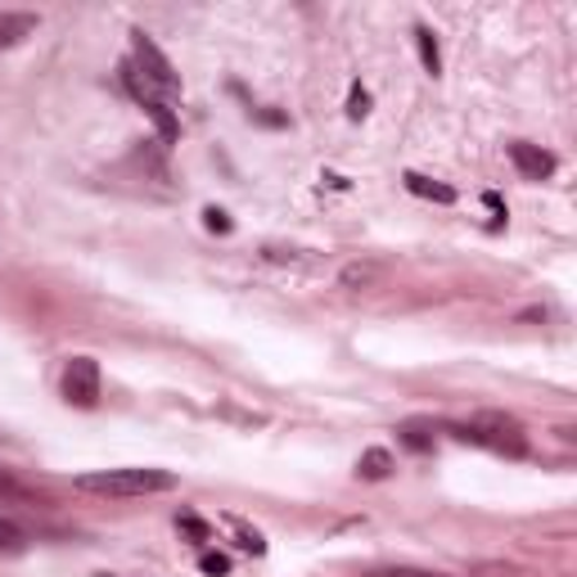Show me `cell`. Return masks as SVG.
Instances as JSON below:
<instances>
[{
	"label": "cell",
	"mask_w": 577,
	"mask_h": 577,
	"mask_svg": "<svg viewBox=\"0 0 577 577\" xmlns=\"http://www.w3.org/2000/svg\"><path fill=\"white\" fill-rule=\"evenodd\" d=\"M77 488L90 497H113V501H131V497H159L176 488V473L167 469H95V473H77Z\"/></svg>",
	"instance_id": "obj_1"
},
{
	"label": "cell",
	"mask_w": 577,
	"mask_h": 577,
	"mask_svg": "<svg viewBox=\"0 0 577 577\" xmlns=\"http://www.w3.org/2000/svg\"><path fill=\"white\" fill-rule=\"evenodd\" d=\"M451 433H456V438H465V443L492 447V451H510V456H523V451H527L519 420H510V415H501V411H483V415H473L469 424H456Z\"/></svg>",
	"instance_id": "obj_2"
},
{
	"label": "cell",
	"mask_w": 577,
	"mask_h": 577,
	"mask_svg": "<svg viewBox=\"0 0 577 577\" xmlns=\"http://www.w3.org/2000/svg\"><path fill=\"white\" fill-rule=\"evenodd\" d=\"M131 51H135V73L150 81L154 90H163V95H181V77H176V68L167 64V55L159 51V45L144 36L140 28L131 32Z\"/></svg>",
	"instance_id": "obj_3"
},
{
	"label": "cell",
	"mask_w": 577,
	"mask_h": 577,
	"mask_svg": "<svg viewBox=\"0 0 577 577\" xmlns=\"http://www.w3.org/2000/svg\"><path fill=\"white\" fill-rule=\"evenodd\" d=\"M64 398L81 411H90L95 402H100V366H95L90 357H73L68 370H64Z\"/></svg>",
	"instance_id": "obj_4"
},
{
	"label": "cell",
	"mask_w": 577,
	"mask_h": 577,
	"mask_svg": "<svg viewBox=\"0 0 577 577\" xmlns=\"http://www.w3.org/2000/svg\"><path fill=\"white\" fill-rule=\"evenodd\" d=\"M510 163L519 167L523 181H546L555 172V154H546L542 144H527V140H514L510 144Z\"/></svg>",
	"instance_id": "obj_5"
},
{
	"label": "cell",
	"mask_w": 577,
	"mask_h": 577,
	"mask_svg": "<svg viewBox=\"0 0 577 577\" xmlns=\"http://www.w3.org/2000/svg\"><path fill=\"white\" fill-rule=\"evenodd\" d=\"M402 181H406L411 195H420V199H433V204H456V189H451V185H443V181H428V176H420V172H406Z\"/></svg>",
	"instance_id": "obj_6"
},
{
	"label": "cell",
	"mask_w": 577,
	"mask_h": 577,
	"mask_svg": "<svg viewBox=\"0 0 577 577\" xmlns=\"http://www.w3.org/2000/svg\"><path fill=\"white\" fill-rule=\"evenodd\" d=\"M36 32V14H0V51H10V45H19L23 36Z\"/></svg>",
	"instance_id": "obj_7"
},
{
	"label": "cell",
	"mask_w": 577,
	"mask_h": 577,
	"mask_svg": "<svg viewBox=\"0 0 577 577\" xmlns=\"http://www.w3.org/2000/svg\"><path fill=\"white\" fill-rule=\"evenodd\" d=\"M415 45H420V64H424V73L438 77V73H443V51H438V41H433V32H428L424 23H415Z\"/></svg>",
	"instance_id": "obj_8"
},
{
	"label": "cell",
	"mask_w": 577,
	"mask_h": 577,
	"mask_svg": "<svg viewBox=\"0 0 577 577\" xmlns=\"http://www.w3.org/2000/svg\"><path fill=\"white\" fill-rule=\"evenodd\" d=\"M389 469H393V456L383 451V447H370V451L357 460V473H361V478H370V483H379V478H389Z\"/></svg>",
	"instance_id": "obj_9"
},
{
	"label": "cell",
	"mask_w": 577,
	"mask_h": 577,
	"mask_svg": "<svg viewBox=\"0 0 577 577\" xmlns=\"http://www.w3.org/2000/svg\"><path fill=\"white\" fill-rule=\"evenodd\" d=\"M144 109H150V118H154V127H159V135L163 140H176V118H172V109H167V100H159V95H154V100H144Z\"/></svg>",
	"instance_id": "obj_10"
},
{
	"label": "cell",
	"mask_w": 577,
	"mask_h": 577,
	"mask_svg": "<svg viewBox=\"0 0 577 577\" xmlns=\"http://www.w3.org/2000/svg\"><path fill=\"white\" fill-rule=\"evenodd\" d=\"M28 546V533L14 523V519H0V551H23Z\"/></svg>",
	"instance_id": "obj_11"
},
{
	"label": "cell",
	"mask_w": 577,
	"mask_h": 577,
	"mask_svg": "<svg viewBox=\"0 0 577 577\" xmlns=\"http://www.w3.org/2000/svg\"><path fill=\"white\" fill-rule=\"evenodd\" d=\"M398 433H402V443H406L411 451H428V447H433V438H428V428H424V424H402Z\"/></svg>",
	"instance_id": "obj_12"
},
{
	"label": "cell",
	"mask_w": 577,
	"mask_h": 577,
	"mask_svg": "<svg viewBox=\"0 0 577 577\" xmlns=\"http://www.w3.org/2000/svg\"><path fill=\"white\" fill-rule=\"evenodd\" d=\"M366 113H370V90L357 81V86L348 90V118H352V122H361Z\"/></svg>",
	"instance_id": "obj_13"
},
{
	"label": "cell",
	"mask_w": 577,
	"mask_h": 577,
	"mask_svg": "<svg viewBox=\"0 0 577 577\" xmlns=\"http://www.w3.org/2000/svg\"><path fill=\"white\" fill-rule=\"evenodd\" d=\"M199 573H208V577H226V573H230V559H226L221 551H204V555H199Z\"/></svg>",
	"instance_id": "obj_14"
},
{
	"label": "cell",
	"mask_w": 577,
	"mask_h": 577,
	"mask_svg": "<svg viewBox=\"0 0 577 577\" xmlns=\"http://www.w3.org/2000/svg\"><path fill=\"white\" fill-rule=\"evenodd\" d=\"M379 280V266H348L344 271V284L348 288H366V284H374Z\"/></svg>",
	"instance_id": "obj_15"
},
{
	"label": "cell",
	"mask_w": 577,
	"mask_h": 577,
	"mask_svg": "<svg viewBox=\"0 0 577 577\" xmlns=\"http://www.w3.org/2000/svg\"><path fill=\"white\" fill-rule=\"evenodd\" d=\"M176 523H181V527H185V533L195 537V542H208V523H204V519H195V514H181Z\"/></svg>",
	"instance_id": "obj_16"
},
{
	"label": "cell",
	"mask_w": 577,
	"mask_h": 577,
	"mask_svg": "<svg viewBox=\"0 0 577 577\" xmlns=\"http://www.w3.org/2000/svg\"><path fill=\"white\" fill-rule=\"evenodd\" d=\"M239 546L253 551V555H262V551H266V542H262L258 533H249V527H239Z\"/></svg>",
	"instance_id": "obj_17"
},
{
	"label": "cell",
	"mask_w": 577,
	"mask_h": 577,
	"mask_svg": "<svg viewBox=\"0 0 577 577\" xmlns=\"http://www.w3.org/2000/svg\"><path fill=\"white\" fill-rule=\"evenodd\" d=\"M379 577H443V573H424V568H389V573H379Z\"/></svg>",
	"instance_id": "obj_18"
},
{
	"label": "cell",
	"mask_w": 577,
	"mask_h": 577,
	"mask_svg": "<svg viewBox=\"0 0 577 577\" xmlns=\"http://www.w3.org/2000/svg\"><path fill=\"white\" fill-rule=\"evenodd\" d=\"M204 217H208V230H221V235L230 230V221H226V213H217V208H208Z\"/></svg>",
	"instance_id": "obj_19"
},
{
	"label": "cell",
	"mask_w": 577,
	"mask_h": 577,
	"mask_svg": "<svg viewBox=\"0 0 577 577\" xmlns=\"http://www.w3.org/2000/svg\"><path fill=\"white\" fill-rule=\"evenodd\" d=\"M0 492H10V497H19V483H14V478H10L6 469H0Z\"/></svg>",
	"instance_id": "obj_20"
},
{
	"label": "cell",
	"mask_w": 577,
	"mask_h": 577,
	"mask_svg": "<svg viewBox=\"0 0 577 577\" xmlns=\"http://www.w3.org/2000/svg\"><path fill=\"white\" fill-rule=\"evenodd\" d=\"M105 577H113V573H105Z\"/></svg>",
	"instance_id": "obj_21"
}]
</instances>
